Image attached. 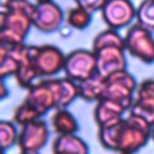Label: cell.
<instances>
[{"label": "cell", "instance_id": "6da1fadb", "mask_svg": "<svg viewBox=\"0 0 154 154\" xmlns=\"http://www.w3.org/2000/svg\"><path fill=\"white\" fill-rule=\"evenodd\" d=\"M152 125L132 113H129L114 125L97 129L100 144L117 154H135L148 143Z\"/></svg>", "mask_w": 154, "mask_h": 154}, {"label": "cell", "instance_id": "7a4b0ae2", "mask_svg": "<svg viewBox=\"0 0 154 154\" xmlns=\"http://www.w3.org/2000/svg\"><path fill=\"white\" fill-rule=\"evenodd\" d=\"M35 4L30 0H4L0 7V45H23L31 26Z\"/></svg>", "mask_w": 154, "mask_h": 154}, {"label": "cell", "instance_id": "3957f363", "mask_svg": "<svg viewBox=\"0 0 154 154\" xmlns=\"http://www.w3.org/2000/svg\"><path fill=\"white\" fill-rule=\"evenodd\" d=\"M65 76L75 82H82L97 73L96 54L93 49L77 48L65 55Z\"/></svg>", "mask_w": 154, "mask_h": 154}, {"label": "cell", "instance_id": "277c9868", "mask_svg": "<svg viewBox=\"0 0 154 154\" xmlns=\"http://www.w3.org/2000/svg\"><path fill=\"white\" fill-rule=\"evenodd\" d=\"M137 87L138 85L135 77L128 70H123L106 77L103 97L113 100L130 111Z\"/></svg>", "mask_w": 154, "mask_h": 154}, {"label": "cell", "instance_id": "5b68a950", "mask_svg": "<svg viewBox=\"0 0 154 154\" xmlns=\"http://www.w3.org/2000/svg\"><path fill=\"white\" fill-rule=\"evenodd\" d=\"M31 60L38 72L40 78H52L64 70L65 54L54 45L29 46Z\"/></svg>", "mask_w": 154, "mask_h": 154}, {"label": "cell", "instance_id": "8992f818", "mask_svg": "<svg viewBox=\"0 0 154 154\" xmlns=\"http://www.w3.org/2000/svg\"><path fill=\"white\" fill-rule=\"evenodd\" d=\"M125 49L130 55L144 64L154 63V36L141 24H132L124 36Z\"/></svg>", "mask_w": 154, "mask_h": 154}, {"label": "cell", "instance_id": "52a82bcc", "mask_svg": "<svg viewBox=\"0 0 154 154\" xmlns=\"http://www.w3.org/2000/svg\"><path fill=\"white\" fill-rule=\"evenodd\" d=\"M49 128L42 119L20 126L17 146L20 153H38L49 140Z\"/></svg>", "mask_w": 154, "mask_h": 154}, {"label": "cell", "instance_id": "ba28073f", "mask_svg": "<svg viewBox=\"0 0 154 154\" xmlns=\"http://www.w3.org/2000/svg\"><path fill=\"white\" fill-rule=\"evenodd\" d=\"M136 10L131 0H107L101 10L105 24L109 29H122L136 19Z\"/></svg>", "mask_w": 154, "mask_h": 154}, {"label": "cell", "instance_id": "9c48e42d", "mask_svg": "<svg viewBox=\"0 0 154 154\" xmlns=\"http://www.w3.org/2000/svg\"><path fill=\"white\" fill-rule=\"evenodd\" d=\"M65 20V14L61 7L53 0L35 4V12L32 17V25L38 31L51 34L61 26Z\"/></svg>", "mask_w": 154, "mask_h": 154}, {"label": "cell", "instance_id": "30bf717a", "mask_svg": "<svg viewBox=\"0 0 154 154\" xmlns=\"http://www.w3.org/2000/svg\"><path fill=\"white\" fill-rule=\"evenodd\" d=\"M125 48L119 46H107L94 51L97 60V73L108 77L116 72L126 70L128 60Z\"/></svg>", "mask_w": 154, "mask_h": 154}, {"label": "cell", "instance_id": "8fae6325", "mask_svg": "<svg viewBox=\"0 0 154 154\" xmlns=\"http://www.w3.org/2000/svg\"><path fill=\"white\" fill-rule=\"evenodd\" d=\"M135 116L141 117L148 122L152 126L154 125V79H143L136 90L132 106L129 111Z\"/></svg>", "mask_w": 154, "mask_h": 154}, {"label": "cell", "instance_id": "7c38bea8", "mask_svg": "<svg viewBox=\"0 0 154 154\" xmlns=\"http://www.w3.org/2000/svg\"><path fill=\"white\" fill-rule=\"evenodd\" d=\"M128 109L122 106L120 103L109 100V99H101L96 102L94 107V120L99 128H107L119 123L125 116Z\"/></svg>", "mask_w": 154, "mask_h": 154}, {"label": "cell", "instance_id": "4fadbf2b", "mask_svg": "<svg viewBox=\"0 0 154 154\" xmlns=\"http://www.w3.org/2000/svg\"><path fill=\"white\" fill-rule=\"evenodd\" d=\"M52 152L67 154H89V146L77 134L57 135L52 144Z\"/></svg>", "mask_w": 154, "mask_h": 154}, {"label": "cell", "instance_id": "5bb4252c", "mask_svg": "<svg viewBox=\"0 0 154 154\" xmlns=\"http://www.w3.org/2000/svg\"><path fill=\"white\" fill-rule=\"evenodd\" d=\"M105 87L106 77L96 73L88 79L78 82L79 97L88 102H97L105 95Z\"/></svg>", "mask_w": 154, "mask_h": 154}, {"label": "cell", "instance_id": "9a60e30c", "mask_svg": "<svg viewBox=\"0 0 154 154\" xmlns=\"http://www.w3.org/2000/svg\"><path fill=\"white\" fill-rule=\"evenodd\" d=\"M51 124L57 135H72L79 130L78 120L67 108L55 109L52 114Z\"/></svg>", "mask_w": 154, "mask_h": 154}, {"label": "cell", "instance_id": "2e32d148", "mask_svg": "<svg viewBox=\"0 0 154 154\" xmlns=\"http://www.w3.org/2000/svg\"><path fill=\"white\" fill-rule=\"evenodd\" d=\"M91 17H93L91 13H89L84 8L76 5L75 7H71L67 10V12L65 14V22L72 29L84 30L90 25Z\"/></svg>", "mask_w": 154, "mask_h": 154}, {"label": "cell", "instance_id": "e0dca14e", "mask_svg": "<svg viewBox=\"0 0 154 154\" xmlns=\"http://www.w3.org/2000/svg\"><path fill=\"white\" fill-rule=\"evenodd\" d=\"M18 58L6 47L0 45V78L5 79L6 77L13 76L19 69Z\"/></svg>", "mask_w": 154, "mask_h": 154}, {"label": "cell", "instance_id": "ac0fdd59", "mask_svg": "<svg viewBox=\"0 0 154 154\" xmlns=\"http://www.w3.org/2000/svg\"><path fill=\"white\" fill-rule=\"evenodd\" d=\"M107 46H119V47L125 48L124 37H122L117 30L108 28V29L99 32L94 37L93 43H91V49L97 51V49H100L102 47H107Z\"/></svg>", "mask_w": 154, "mask_h": 154}, {"label": "cell", "instance_id": "d6986e66", "mask_svg": "<svg viewBox=\"0 0 154 154\" xmlns=\"http://www.w3.org/2000/svg\"><path fill=\"white\" fill-rule=\"evenodd\" d=\"M42 117L40 116V113L34 108L31 107L28 102H25L23 100L22 103H19L14 111H13V116H12V119H13V123L19 125V126H24L29 123H32L35 120H38L41 119Z\"/></svg>", "mask_w": 154, "mask_h": 154}, {"label": "cell", "instance_id": "ffe728a7", "mask_svg": "<svg viewBox=\"0 0 154 154\" xmlns=\"http://www.w3.org/2000/svg\"><path fill=\"white\" fill-rule=\"evenodd\" d=\"M137 23L142 26L154 30V0H142L136 10Z\"/></svg>", "mask_w": 154, "mask_h": 154}, {"label": "cell", "instance_id": "44dd1931", "mask_svg": "<svg viewBox=\"0 0 154 154\" xmlns=\"http://www.w3.org/2000/svg\"><path fill=\"white\" fill-rule=\"evenodd\" d=\"M17 124L10 120H1L0 122V144L2 152H6L13 144H17L18 140V131L16 128Z\"/></svg>", "mask_w": 154, "mask_h": 154}, {"label": "cell", "instance_id": "7402d4cb", "mask_svg": "<svg viewBox=\"0 0 154 154\" xmlns=\"http://www.w3.org/2000/svg\"><path fill=\"white\" fill-rule=\"evenodd\" d=\"M75 4L82 8H84L85 11H88L89 13L94 14L95 12L102 10V7L105 6L107 0H73Z\"/></svg>", "mask_w": 154, "mask_h": 154}, {"label": "cell", "instance_id": "603a6c76", "mask_svg": "<svg viewBox=\"0 0 154 154\" xmlns=\"http://www.w3.org/2000/svg\"><path fill=\"white\" fill-rule=\"evenodd\" d=\"M7 95H8V90H7L6 85H5V79H1V83H0V97L5 99V97H7Z\"/></svg>", "mask_w": 154, "mask_h": 154}, {"label": "cell", "instance_id": "cb8c5ba5", "mask_svg": "<svg viewBox=\"0 0 154 154\" xmlns=\"http://www.w3.org/2000/svg\"><path fill=\"white\" fill-rule=\"evenodd\" d=\"M150 138H152V141L154 142V125L152 126V134H150Z\"/></svg>", "mask_w": 154, "mask_h": 154}, {"label": "cell", "instance_id": "d4e9b609", "mask_svg": "<svg viewBox=\"0 0 154 154\" xmlns=\"http://www.w3.org/2000/svg\"><path fill=\"white\" fill-rule=\"evenodd\" d=\"M45 1H51V0H36V2H45Z\"/></svg>", "mask_w": 154, "mask_h": 154}, {"label": "cell", "instance_id": "484cf974", "mask_svg": "<svg viewBox=\"0 0 154 154\" xmlns=\"http://www.w3.org/2000/svg\"><path fill=\"white\" fill-rule=\"evenodd\" d=\"M20 154H40V152L38 153H20Z\"/></svg>", "mask_w": 154, "mask_h": 154}, {"label": "cell", "instance_id": "4316f807", "mask_svg": "<svg viewBox=\"0 0 154 154\" xmlns=\"http://www.w3.org/2000/svg\"><path fill=\"white\" fill-rule=\"evenodd\" d=\"M53 154H67V153H53Z\"/></svg>", "mask_w": 154, "mask_h": 154}, {"label": "cell", "instance_id": "83f0119b", "mask_svg": "<svg viewBox=\"0 0 154 154\" xmlns=\"http://www.w3.org/2000/svg\"><path fill=\"white\" fill-rule=\"evenodd\" d=\"M118 154H125V153H118Z\"/></svg>", "mask_w": 154, "mask_h": 154}]
</instances>
